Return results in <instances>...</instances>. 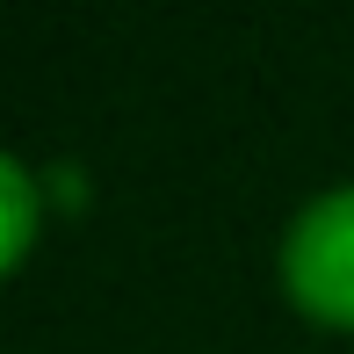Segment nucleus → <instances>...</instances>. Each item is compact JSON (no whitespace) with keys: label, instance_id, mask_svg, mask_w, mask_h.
Wrapping results in <instances>:
<instances>
[{"label":"nucleus","instance_id":"obj_1","mask_svg":"<svg viewBox=\"0 0 354 354\" xmlns=\"http://www.w3.org/2000/svg\"><path fill=\"white\" fill-rule=\"evenodd\" d=\"M282 289L304 318L354 333V181L311 196L282 232Z\"/></svg>","mask_w":354,"mask_h":354},{"label":"nucleus","instance_id":"obj_2","mask_svg":"<svg viewBox=\"0 0 354 354\" xmlns=\"http://www.w3.org/2000/svg\"><path fill=\"white\" fill-rule=\"evenodd\" d=\"M29 239H37V174L22 159H0V268H22Z\"/></svg>","mask_w":354,"mask_h":354}]
</instances>
